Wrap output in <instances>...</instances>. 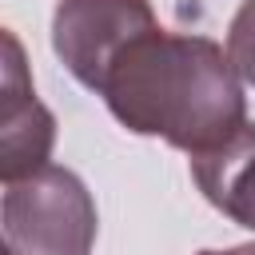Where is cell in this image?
Instances as JSON below:
<instances>
[{"instance_id": "8992f818", "label": "cell", "mask_w": 255, "mask_h": 255, "mask_svg": "<svg viewBox=\"0 0 255 255\" xmlns=\"http://www.w3.org/2000/svg\"><path fill=\"white\" fill-rule=\"evenodd\" d=\"M227 56L243 84L255 88V0H243L227 24Z\"/></svg>"}, {"instance_id": "6da1fadb", "label": "cell", "mask_w": 255, "mask_h": 255, "mask_svg": "<svg viewBox=\"0 0 255 255\" xmlns=\"http://www.w3.org/2000/svg\"><path fill=\"white\" fill-rule=\"evenodd\" d=\"M131 135L199 155L247 124V96L231 56L211 36L151 28L108 68L100 92Z\"/></svg>"}, {"instance_id": "7a4b0ae2", "label": "cell", "mask_w": 255, "mask_h": 255, "mask_svg": "<svg viewBox=\"0 0 255 255\" xmlns=\"http://www.w3.org/2000/svg\"><path fill=\"white\" fill-rule=\"evenodd\" d=\"M0 223L12 255H92L100 231L88 183L60 163L4 183Z\"/></svg>"}, {"instance_id": "3957f363", "label": "cell", "mask_w": 255, "mask_h": 255, "mask_svg": "<svg viewBox=\"0 0 255 255\" xmlns=\"http://www.w3.org/2000/svg\"><path fill=\"white\" fill-rule=\"evenodd\" d=\"M155 24L151 0H56L52 52L88 92H100L116 56Z\"/></svg>"}, {"instance_id": "277c9868", "label": "cell", "mask_w": 255, "mask_h": 255, "mask_svg": "<svg viewBox=\"0 0 255 255\" xmlns=\"http://www.w3.org/2000/svg\"><path fill=\"white\" fill-rule=\"evenodd\" d=\"M0 179L12 183L48 163L56 147V116L36 100L24 48L16 32H4V84H0Z\"/></svg>"}, {"instance_id": "5b68a950", "label": "cell", "mask_w": 255, "mask_h": 255, "mask_svg": "<svg viewBox=\"0 0 255 255\" xmlns=\"http://www.w3.org/2000/svg\"><path fill=\"white\" fill-rule=\"evenodd\" d=\"M187 159L203 199L231 223L255 231V124L247 120L235 135Z\"/></svg>"}, {"instance_id": "52a82bcc", "label": "cell", "mask_w": 255, "mask_h": 255, "mask_svg": "<svg viewBox=\"0 0 255 255\" xmlns=\"http://www.w3.org/2000/svg\"><path fill=\"white\" fill-rule=\"evenodd\" d=\"M195 255H255V243H235V247H207Z\"/></svg>"}]
</instances>
